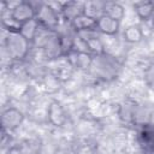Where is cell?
I'll return each instance as SVG.
<instances>
[{
  "label": "cell",
  "instance_id": "1",
  "mask_svg": "<svg viewBox=\"0 0 154 154\" xmlns=\"http://www.w3.org/2000/svg\"><path fill=\"white\" fill-rule=\"evenodd\" d=\"M30 43L31 42H29L23 35H20L18 30L8 31L4 41V46L8 57L17 61H22L28 57Z\"/></svg>",
  "mask_w": 154,
  "mask_h": 154
},
{
  "label": "cell",
  "instance_id": "2",
  "mask_svg": "<svg viewBox=\"0 0 154 154\" xmlns=\"http://www.w3.org/2000/svg\"><path fill=\"white\" fill-rule=\"evenodd\" d=\"M60 11L57 10L52 4L41 2L36 7V20L42 29L47 31H54L60 23Z\"/></svg>",
  "mask_w": 154,
  "mask_h": 154
},
{
  "label": "cell",
  "instance_id": "3",
  "mask_svg": "<svg viewBox=\"0 0 154 154\" xmlns=\"http://www.w3.org/2000/svg\"><path fill=\"white\" fill-rule=\"evenodd\" d=\"M10 20L19 28V25L36 18V6L29 1L14 2L10 8Z\"/></svg>",
  "mask_w": 154,
  "mask_h": 154
},
{
  "label": "cell",
  "instance_id": "4",
  "mask_svg": "<svg viewBox=\"0 0 154 154\" xmlns=\"http://www.w3.org/2000/svg\"><path fill=\"white\" fill-rule=\"evenodd\" d=\"M24 113L17 107H7L1 113V129L4 132L16 131L24 122Z\"/></svg>",
  "mask_w": 154,
  "mask_h": 154
},
{
  "label": "cell",
  "instance_id": "5",
  "mask_svg": "<svg viewBox=\"0 0 154 154\" xmlns=\"http://www.w3.org/2000/svg\"><path fill=\"white\" fill-rule=\"evenodd\" d=\"M47 119L48 123L54 128H63L67 122V114L63 105L57 101L52 100L47 106Z\"/></svg>",
  "mask_w": 154,
  "mask_h": 154
},
{
  "label": "cell",
  "instance_id": "6",
  "mask_svg": "<svg viewBox=\"0 0 154 154\" xmlns=\"http://www.w3.org/2000/svg\"><path fill=\"white\" fill-rule=\"evenodd\" d=\"M67 64L72 69L77 70H88L93 65V55L88 52H78V51H70L66 55Z\"/></svg>",
  "mask_w": 154,
  "mask_h": 154
},
{
  "label": "cell",
  "instance_id": "7",
  "mask_svg": "<svg viewBox=\"0 0 154 154\" xmlns=\"http://www.w3.org/2000/svg\"><path fill=\"white\" fill-rule=\"evenodd\" d=\"M119 29H120V22L113 19L112 17L105 13L96 20V30L103 35L114 36L119 32Z\"/></svg>",
  "mask_w": 154,
  "mask_h": 154
},
{
  "label": "cell",
  "instance_id": "8",
  "mask_svg": "<svg viewBox=\"0 0 154 154\" xmlns=\"http://www.w3.org/2000/svg\"><path fill=\"white\" fill-rule=\"evenodd\" d=\"M84 2H76V1H67L59 4L60 16L64 20L71 23L76 17L83 13Z\"/></svg>",
  "mask_w": 154,
  "mask_h": 154
},
{
  "label": "cell",
  "instance_id": "9",
  "mask_svg": "<svg viewBox=\"0 0 154 154\" xmlns=\"http://www.w3.org/2000/svg\"><path fill=\"white\" fill-rule=\"evenodd\" d=\"M71 28L77 32V34H85V32H91L96 31V20L85 13L79 14L76 17L71 23Z\"/></svg>",
  "mask_w": 154,
  "mask_h": 154
},
{
  "label": "cell",
  "instance_id": "10",
  "mask_svg": "<svg viewBox=\"0 0 154 154\" xmlns=\"http://www.w3.org/2000/svg\"><path fill=\"white\" fill-rule=\"evenodd\" d=\"M134 11L141 20L147 22L154 16V2L153 1H137L134 4Z\"/></svg>",
  "mask_w": 154,
  "mask_h": 154
},
{
  "label": "cell",
  "instance_id": "11",
  "mask_svg": "<svg viewBox=\"0 0 154 154\" xmlns=\"http://www.w3.org/2000/svg\"><path fill=\"white\" fill-rule=\"evenodd\" d=\"M40 29H41V25L38 24V22L36 20V18L19 25V29L18 31L20 32V35H23L29 42H32L35 41V38L37 37L38 32H40Z\"/></svg>",
  "mask_w": 154,
  "mask_h": 154
},
{
  "label": "cell",
  "instance_id": "12",
  "mask_svg": "<svg viewBox=\"0 0 154 154\" xmlns=\"http://www.w3.org/2000/svg\"><path fill=\"white\" fill-rule=\"evenodd\" d=\"M123 37L125 42L135 45L143 40L144 34H143L142 28L138 24H130L123 30Z\"/></svg>",
  "mask_w": 154,
  "mask_h": 154
},
{
  "label": "cell",
  "instance_id": "13",
  "mask_svg": "<svg viewBox=\"0 0 154 154\" xmlns=\"http://www.w3.org/2000/svg\"><path fill=\"white\" fill-rule=\"evenodd\" d=\"M84 41H85V46H87V51L91 54V55H102L106 53V49H105V43L99 37V36H95V35H89L87 37H83Z\"/></svg>",
  "mask_w": 154,
  "mask_h": 154
},
{
  "label": "cell",
  "instance_id": "14",
  "mask_svg": "<svg viewBox=\"0 0 154 154\" xmlns=\"http://www.w3.org/2000/svg\"><path fill=\"white\" fill-rule=\"evenodd\" d=\"M24 154H41L42 152V142L37 137L25 138L19 143Z\"/></svg>",
  "mask_w": 154,
  "mask_h": 154
},
{
  "label": "cell",
  "instance_id": "15",
  "mask_svg": "<svg viewBox=\"0 0 154 154\" xmlns=\"http://www.w3.org/2000/svg\"><path fill=\"white\" fill-rule=\"evenodd\" d=\"M103 13L112 17L116 20L122 22V19L125 16V10L119 2H105Z\"/></svg>",
  "mask_w": 154,
  "mask_h": 154
},
{
  "label": "cell",
  "instance_id": "16",
  "mask_svg": "<svg viewBox=\"0 0 154 154\" xmlns=\"http://www.w3.org/2000/svg\"><path fill=\"white\" fill-rule=\"evenodd\" d=\"M103 7L105 2H84L83 13L97 20V18H100L103 14Z\"/></svg>",
  "mask_w": 154,
  "mask_h": 154
},
{
  "label": "cell",
  "instance_id": "17",
  "mask_svg": "<svg viewBox=\"0 0 154 154\" xmlns=\"http://www.w3.org/2000/svg\"><path fill=\"white\" fill-rule=\"evenodd\" d=\"M43 88L48 93H55L60 88V78L55 73H48L43 77Z\"/></svg>",
  "mask_w": 154,
  "mask_h": 154
},
{
  "label": "cell",
  "instance_id": "18",
  "mask_svg": "<svg viewBox=\"0 0 154 154\" xmlns=\"http://www.w3.org/2000/svg\"><path fill=\"white\" fill-rule=\"evenodd\" d=\"M143 79L148 88L154 90V61L150 63L143 71Z\"/></svg>",
  "mask_w": 154,
  "mask_h": 154
},
{
  "label": "cell",
  "instance_id": "19",
  "mask_svg": "<svg viewBox=\"0 0 154 154\" xmlns=\"http://www.w3.org/2000/svg\"><path fill=\"white\" fill-rule=\"evenodd\" d=\"M5 154H24L22 148L19 147V144H14V146H11L6 149Z\"/></svg>",
  "mask_w": 154,
  "mask_h": 154
}]
</instances>
